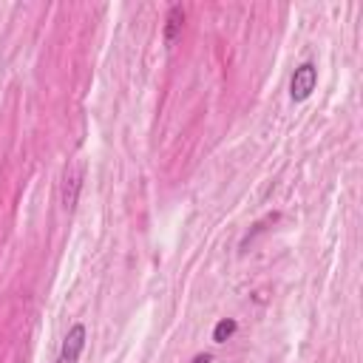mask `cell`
Listing matches in <instances>:
<instances>
[{"instance_id": "obj_2", "label": "cell", "mask_w": 363, "mask_h": 363, "mask_svg": "<svg viewBox=\"0 0 363 363\" xmlns=\"http://www.w3.org/2000/svg\"><path fill=\"white\" fill-rule=\"evenodd\" d=\"M315 85H318V68L312 63H301L295 68L293 80H289V96H293V103H304L307 96L315 91Z\"/></svg>"}, {"instance_id": "obj_5", "label": "cell", "mask_w": 363, "mask_h": 363, "mask_svg": "<svg viewBox=\"0 0 363 363\" xmlns=\"http://www.w3.org/2000/svg\"><path fill=\"white\" fill-rule=\"evenodd\" d=\"M236 329H238V324H236L233 318H222L219 324H216V329H213V341H216V344H225L227 338H233Z\"/></svg>"}, {"instance_id": "obj_6", "label": "cell", "mask_w": 363, "mask_h": 363, "mask_svg": "<svg viewBox=\"0 0 363 363\" xmlns=\"http://www.w3.org/2000/svg\"><path fill=\"white\" fill-rule=\"evenodd\" d=\"M190 363H210V355H196V357H193Z\"/></svg>"}, {"instance_id": "obj_1", "label": "cell", "mask_w": 363, "mask_h": 363, "mask_svg": "<svg viewBox=\"0 0 363 363\" xmlns=\"http://www.w3.org/2000/svg\"><path fill=\"white\" fill-rule=\"evenodd\" d=\"M80 190H83V162H71L63 174V187H60V202H63L65 213H71L77 207Z\"/></svg>"}, {"instance_id": "obj_4", "label": "cell", "mask_w": 363, "mask_h": 363, "mask_svg": "<svg viewBox=\"0 0 363 363\" xmlns=\"http://www.w3.org/2000/svg\"><path fill=\"white\" fill-rule=\"evenodd\" d=\"M182 23H185V12L182 6H171V12H167V26H165V43L174 45L179 32H182Z\"/></svg>"}, {"instance_id": "obj_3", "label": "cell", "mask_w": 363, "mask_h": 363, "mask_svg": "<svg viewBox=\"0 0 363 363\" xmlns=\"http://www.w3.org/2000/svg\"><path fill=\"white\" fill-rule=\"evenodd\" d=\"M83 349H85V326L83 324H74V326L68 329L63 346H60L57 363H77L80 355H83Z\"/></svg>"}]
</instances>
